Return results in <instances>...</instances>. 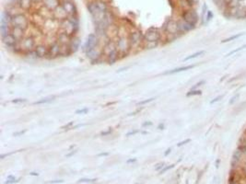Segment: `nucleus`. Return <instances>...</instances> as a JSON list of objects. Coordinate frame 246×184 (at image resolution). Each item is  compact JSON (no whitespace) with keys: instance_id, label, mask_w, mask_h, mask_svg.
I'll return each instance as SVG.
<instances>
[{"instance_id":"obj_16","label":"nucleus","mask_w":246,"mask_h":184,"mask_svg":"<svg viewBox=\"0 0 246 184\" xmlns=\"http://www.w3.org/2000/svg\"><path fill=\"white\" fill-rule=\"evenodd\" d=\"M25 31H26L25 30L19 28V27H12V28H11V34H12L18 41H20L25 37Z\"/></svg>"},{"instance_id":"obj_31","label":"nucleus","mask_w":246,"mask_h":184,"mask_svg":"<svg viewBox=\"0 0 246 184\" xmlns=\"http://www.w3.org/2000/svg\"><path fill=\"white\" fill-rule=\"evenodd\" d=\"M96 181V179H80L79 182V183H83V182H95Z\"/></svg>"},{"instance_id":"obj_41","label":"nucleus","mask_w":246,"mask_h":184,"mask_svg":"<svg viewBox=\"0 0 246 184\" xmlns=\"http://www.w3.org/2000/svg\"><path fill=\"white\" fill-rule=\"evenodd\" d=\"M164 167H165V163H164V162H162V163H159V165H158V167L156 168V170H158V171H161V170L163 169Z\"/></svg>"},{"instance_id":"obj_11","label":"nucleus","mask_w":246,"mask_h":184,"mask_svg":"<svg viewBox=\"0 0 246 184\" xmlns=\"http://www.w3.org/2000/svg\"><path fill=\"white\" fill-rule=\"evenodd\" d=\"M103 53L107 56H109L110 54L115 53L117 51V48H116V42L115 41H111L109 40L107 41V42L104 45V48H103Z\"/></svg>"},{"instance_id":"obj_24","label":"nucleus","mask_w":246,"mask_h":184,"mask_svg":"<svg viewBox=\"0 0 246 184\" xmlns=\"http://www.w3.org/2000/svg\"><path fill=\"white\" fill-rule=\"evenodd\" d=\"M32 2H33V0H19V7H22L23 9H28Z\"/></svg>"},{"instance_id":"obj_49","label":"nucleus","mask_w":246,"mask_h":184,"mask_svg":"<svg viewBox=\"0 0 246 184\" xmlns=\"http://www.w3.org/2000/svg\"><path fill=\"white\" fill-rule=\"evenodd\" d=\"M136 159L134 158V159H129V160H127L126 163H127V164H129V163H133V162H136Z\"/></svg>"},{"instance_id":"obj_7","label":"nucleus","mask_w":246,"mask_h":184,"mask_svg":"<svg viewBox=\"0 0 246 184\" xmlns=\"http://www.w3.org/2000/svg\"><path fill=\"white\" fill-rule=\"evenodd\" d=\"M182 18L194 26L198 22V15L194 10H185L182 15Z\"/></svg>"},{"instance_id":"obj_37","label":"nucleus","mask_w":246,"mask_h":184,"mask_svg":"<svg viewBox=\"0 0 246 184\" xmlns=\"http://www.w3.org/2000/svg\"><path fill=\"white\" fill-rule=\"evenodd\" d=\"M20 179H7V181H5V184H14V183H18Z\"/></svg>"},{"instance_id":"obj_6","label":"nucleus","mask_w":246,"mask_h":184,"mask_svg":"<svg viewBox=\"0 0 246 184\" xmlns=\"http://www.w3.org/2000/svg\"><path fill=\"white\" fill-rule=\"evenodd\" d=\"M49 48V53L47 55V59H56L61 56V44L58 41H56L52 42V44H48Z\"/></svg>"},{"instance_id":"obj_35","label":"nucleus","mask_w":246,"mask_h":184,"mask_svg":"<svg viewBox=\"0 0 246 184\" xmlns=\"http://www.w3.org/2000/svg\"><path fill=\"white\" fill-rule=\"evenodd\" d=\"M27 101V100H25V99H15V100H13L12 101H11V102L12 103H15V104H18V103H23V102H26Z\"/></svg>"},{"instance_id":"obj_22","label":"nucleus","mask_w":246,"mask_h":184,"mask_svg":"<svg viewBox=\"0 0 246 184\" xmlns=\"http://www.w3.org/2000/svg\"><path fill=\"white\" fill-rule=\"evenodd\" d=\"M245 34V32H240L238 34H235V35H232V36H230L227 39H225V40H222L221 41V44H226V42H229L231 41H234V40H237V39H239L240 37L243 36V35Z\"/></svg>"},{"instance_id":"obj_51","label":"nucleus","mask_w":246,"mask_h":184,"mask_svg":"<svg viewBox=\"0 0 246 184\" xmlns=\"http://www.w3.org/2000/svg\"><path fill=\"white\" fill-rule=\"evenodd\" d=\"M76 152H77V151H73V152H71V153H70V154H68V155H66V158H69V156H71L72 155H74V154H75V153H76Z\"/></svg>"},{"instance_id":"obj_46","label":"nucleus","mask_w":246,"mask_h":184,"mask_svg":"<svg viewBox=\"0 0 246 184\" xmlns=\"http://www.w3.org/2000/svg\"><path fill=\"white\" fill-rule=\"evenodd\" d=\"M171 148H168V149L166 150V152H165V153H164V156H167L168 155H169V154L171 153Z\"/></svg>"},{"instance_id":"obj_17","label":"nucleus","mask_w":246,"mask_h":184,"mask_svg":"<svg viewBox=\"0 0 246 184\" xmlns=\"http://www.w3.org/2000/svg\"><path fill=\"white\" fill-rule=\"evenodd\" d=\"M54 16H56V18H60V19H65V18H68V15L66 13V11L65 10V9L63 7V6L60 5L59 7H57L56 9L54 10Z\"/></svg>"},{"instance_id":"obj_19","label":"nucleus","mask_w":246,"mask_h":184,"mask_svg":"<svg viewBox=\"0 0 246 184\" xmlns=\"http://www.w3.org/2000/svg\"><path fill=\"white\" fill-rule=\"evenodd\" d=\"M46 9L49 10H54L57 7H59V0H42Z\"/></svg>"},{"instance_id":"obj_4","label":"nucleus","mask_w":246,"mask_h":184,"mask_svg":"<svg viewBox=\"0 0 246 184\" xmlns=\"http://www.w3.org/2000/svg\"><path fill=\"white\" fill-rule=\"evenodd\" d=\"M28 25H29L28 18L22 13L13 16L12 19H11V26L12 27H19V28H21L26 30L27 28H28Z\"/></svg>"},{"instance_id":"obj_13","label":"nucleus","mask_w":246,"mask_h":184,"mask_svg":"<svg viewBox=\"0 0 246 184\" xmlns=\"http://www.w3.org/2000/svg\"><path fill=\"white\" fill-rule=\"evenodd\" d=\"M62 6L65 9V10L66 11L67 13L68 17H72V16H76L77 15V9H76V6L71 1H65Z\"/></svg>"},{"instance_id":"obj_8","label":"nucleus","mask_w":246,"mask_h":184,"mask_svg":"<svg viewBox=\"0 0 246 184\" xmlns=\"http://www.w3.org/2000/svg\"><path fill=\"white\" fill-rule=\"evenodd\" d=\"M145 41L147 42H159L161 40V33L156 28H150L147 30L144 35Z\"/></svg>"},{"instance_id":"obj_14","label":"nucleus","mask_w":246,"mask_h":184,"mask_svg":"<svg viewBox=\"0 0 246 184\" xmlns=\"http://www.w3.org/2000/svg\"><path fill=\"white\" fill-rule=\"evenodd\" d=\"M35 52L37 53L39 58L42 59V58L47 57L49 53V48H48V46H45L44 44H39V45H36Z\"/></svg>"},{"instance_id":"obj_36","label":"nucleus","mask_w":246,"mask_h":184,"mask_svg":"<svg viewBox=\"0 0 246 184\" xmlns=\"http://www.w3.org/2000/svg\"><path fill=\"white\" fill-rule=\"evenodd\" d=\"M229 184H240V182L236 181L235 178H234V176H231L229 179Z\"/></svg>"},{"instance_id":"obj_52","label":"nucleus","mask_w":246,"mask_h":184,"mask_svg":"<svg viewBox=\"0 0 246 184\" xmlns=\"http://www.w3.org/2000/svg\"><path fill=\"white\" fill-rule=\"evenodd\" d=\"M220 160L218 159L217 162H216V168H217V169H218V165H220Z\"/></svg>"},{"instance_id":"obj_56","label":"nucleus","mask_w":246,"mask_h":184,"mask_svg":"<svg viewBox=\"0 0 246 184\" xmlns=\"http://www.w3.org/2000/svg\"><path fill=\"white\" fill-rule=\"evenodd\" d=\"M243 172H244V174L246 175V165L243 168Z\"/></svg>"},{"instance_id":"obj_21","label":"nucleus","mask_w":246,"mask_h":184,"mask_svg":"<svg viewBox=\"0 0 246 184\" xmlns=\"http://www.w3.org/2000/svg\"><path fill=\"white\" fill-rule=\"evenodd\" d=\"M24 56H25V58H27V59L32 60V61L37 60V59H40V58H39V56H38L37 53L35 52V50H34V51H30V52H28V53H24Z\"/></svg>"},{"instance_id":"obj_39","label":"nucleus","mask_w":246,"mask_h":184,"mask_svg":"<svg viewBox=\"0 0 246 184\" xmlns=\"http://www.w3.org/2000/svg\"><path fill=\"white\" fill-rule=\"evenodd\" d=\"M205 84V80H201V81H199L198 83H196V85L194 86V87L191 88V89H196L198 87H200V86H202V85H204Z\"/></svg>"},{"instance_id":"obj_10","label":"nucleus","mask_w":246,"mask_h":184,"mask_svg":"<svg viewBox=\"0 0 246 184\" xmlns=\"http://www.w3.org/2000/svg\"><path fill=\"white\" fill-rule=\"evenodd\" d=\"M245 160H246V156H244L243 152L241 151V149H240V148L238 147L232 155L231 166H232V168H235L237 166H239L243 161H245Z\"/></svg>"},{"instance_id":"obj_26","label":"nucleus","mask_w":246,"mask_h":184,"mask_svg":"<svg viewBox=\"0 0 246 184\" xmlns=\"http://www.w3.org/2000/svg\"><path fill=\"white\" fill-rule=\"evenodd\" d=\"M202 94L200 89H191L190 91L186 93V97H193V96H199Z\"/></svg>"},{"instance_id":"obj_53","label":"nucleus","mask_w":246,"mask_h":184,"mask_svg":"<svg viewBox=\"0 0 246 184\" xmlns=\"http://www.w3.org/2000/svg\"><path fill=\"white\" fill-rule=\"evenodd\" d=\"M30 176H38L39 174H38V173H36V172H30Z\"/></svg>"},{"instance_id":"obj_48","label":"nucleus","mask_w":246,"mask_h":184,"mask_svg":"<svg viewBox=\"0 0 246 184\" xmlns=\"http://www.w3.org/2000/svg\"><path fill=\"white\" fill-rule=\"evenodd\" d=\"M149 125H152V123L151 122H147L145 123H143V127H146V126H149Z\"/></svg>"},{"instance_id":"obj_23","label":"nucleus","mask_w":246,"mask_h":184,"mask_svg":"<svg viewBox=\"0 0 246 184\" xmlns=\"http://www.w3.org/2000/svg\"><path fill=\"white\" fill-rule=\"evenodd\" d=\"M159 44V42H147V41H144V47L146 49H154L156 47H158Z\"/></svg>"},{"instance_id":"obj_2","label":"nucleus","mask_w":246,"mask_h":184,"mask_svg":"<svg viewBox=\"0 0 246 184\" xmlns=\"http://www.w3.org/2000/svg\"><path fill=\"white\" fill-rule=\"evenodd\" d=\"M116 42V48L117 51L119 52L120 55H126L128 52L131 50L130 48V44H129V39L126 36H121L118 38V40L115 41Z\"/></svg>"},{"instance_id":"obj_34","label":"nucleus","mask_w":246,"mask_h":184,"mask_svg":"<svg viewBox=\"0 0 246 184\" xmlns=\"http://www.w3.org/2000/svg\"><path fill=\"white\" fill-rule=\"evenodd\" d=\"M191 142V139H185L184 141H182V142H180V143H178L177 144V146L178 147H181V146H184V144H188V143H190Z\"/></svg>"},{"instance_id":"obj_61","label":"nucleus","mask_w":246,"mask_h":184,"mask_svg":"<svg viewBox=\"0 0 246 184\" xmlns=\"http://www.w3.org/2000/svg\"><path fill=\"white\" fill-rule=\"evenodd\" d=\"M136 184H138V183H136Z\"/></svg>"},{"instance_id":"obj_60","label":"nucleus","mask_w":246,"mask_h":184,"mask_svg":"<svg viewBox=\"0 0 246 184\" xmlns=\"http://www.w3.org/2000/svg\"><path fill=\"white\" fill-rule=\"evenodd\" d=\"M245 165H246V160H245Z\"/></svg>"},{"instance_id":"obj_1","label":"nucleus","mask_w":246,"mask_h":184,"mask_svg":"<svg viewBox=\"0 0 246 184\" xmlns=\"http://www.w3.org/2000/svg\"><path fill=\"white\" fill-rule=\"evenodd\" d=\"M62 32L67 33L70 36H74L79 29V20L77 16H72L65 18L61 21Z\"/></svg>"},{"instance_id":"obj_42","label":"nucleus","mask_w":246,"mask_h":184,"mask_svg":"<svg viewBox=\"0 0 246 184\" xmlns=\"http://www.w3.org/2000/svg\"><path fill=\"white\" fill-rule=\"evenodd\" d=\"M112 129H109V130H108V131H105V132H102V133H101V135H102V136H106V135H111V134H112Z\"/></svg>"},{"instance_id":"obj_29","label":"nucleus","mask_w":246,"mask_h":184,"mask_svg":"<svg viewBox=\"0 0 246 184\" xmlns=\"http://www.w3.org/2000/svg\"><path fill=\"white\" fill-rule=\"evenodd\" d=\"M174 166H175V165H174V164H173V165H170V166H167V167H164V168H163V169H161V171H159V174H164V173H165V172H166V171H168V170H169V169H173V168H174Z\"/></svg>"},{"instance_id":"obj_25","label":"nucleus","mask_w":246,"mask_h":184,"mask_svg":"<svg viewBox=\"0 0 246 184\" xmlns=\"http://www.w3.org/2000/svg\"><path fill=\"white\" fill-rule=\"evenodd\" d=\"M204 53H205V51H199V52H196V53H194L193 54H191V55H189V56L185 57L184 59H183V61H189L191 59H194V58H196L198 56H200V55H202V54H204Z\"/></svg>"},{"instance_id":"obj_20","label":"nucleus","mask_w":246,"mask_h":184,"mask_svg":"<svg viewBox=\"0 0 246 184\" xmlns=\"http://www.w3.org/2000/svg\"><path fill=\"white\" fill-rule=\"evenodd\" d=\"M194 67V65H186V66H182V67H178L175 68L173 70H171V71H168L165 73V75H173V74H176V73H181L183 71H186V70L192 69Z\"/></svg>"},{"instance_id":"obj_30","label":"nucleus","mask_w":246,"mask_h":184,"mask_svg":"<svg viewBox=\"0 0 246 184\" xmlns=\"http://www.w3.org/2000/svg\"><path fill=\"white\" fill-rule=\"evenodd\" d=\"M239 98H240V94H235V95H234V96L231 98V99L229 100V103L230 105L233 104L234 102H236V100H237L238 99H239Z\"/></svg>"},{"instance_id":"obj_45","label":"nucleus","mask_w":246,"mask_h":184,"mask_svg":"<svg viewBox=\"0 0 246 184\" xmlns=\"http://www.w3.org/2000/svg\"><path fill=\"white\" fill-rule=\"evenodd\" d=\"M62 182H64V181H50V183H52V184H57V183H62Z\"/></svg>"},{"instance_id":"obj_43","label":"nucleus","mask_w":246,"mask_h":184,"mask_svg":"<svg viewBox=\"0 0 246 184\" xmlns=\"http://www.w3.org/2000/svg\"><path fill=\"white\" fill-rule=\"evenodd\" d=\"M140 131L139 130H135V131H131L129 132L128 134L126 135V136H131V135H135L136 134H138V133H139Z\"/></svg>"},{"instance_id":"obj_57","label":"nucleus","mask_w":246,"mask_h":184,"mask_svg":"<svg viewBox=\"0 0 246 184\" xmlns=\"http://www.w3.org/2000/svg\"><path fill=\"white\" fill-rule=\"evenodd\" d=\"M10 1H12V2H14V1H17V0H10Z\"/></svg>"},{"instance_id":"obj_9","label":"nucleus","mask_w":246,"mask_h":184,"mask_svg":"<svg viewBox=\"0 0 246 184\" xmlns=\"http://www.w3.org/2000/svg\"><path fill=\"white\" fill-rule=\"evenodd\" d=\"M164 31L167 32L168 34H178V35H181L180 31H179L177 21L173 20V19H170V20H168L165 23V25H164Z\"/></svg>"},{"instance_id":"obj_28","label":"nucleus","mask_w":246,"mask_h":184,"mask_svg":"<svg viewBox=\"0 0 246 184\" xmlns=\"http://www.w3.org/2000/svg\"><path fill=\"white\" fill-rule=\"evenodd\" d=\"M244 48H246V45H243V46L240 47V48H238V49L233 50V51H231V52H229V53L227 54V55H226V57H229V56H230V55H232V54L236 53H238V52H240V51H241V50H243Z\"/></svg>"},{"instance_id":"obj_5","label":"nucleus","mask_w":246,"mask_h":184,"mask_svg":"<svg viewBox=\"0 0 246 184\" xmlns=\"http://www.w3.org/2000/svg\"><path fill=\"white\" fill-rule=\"evenodd\" d=\"M128 39H129V44H130L131 49L138 48V47L144 42V41H145L144 35L138 30H136V31H134V32L130 33Z\"/></svg>"},{"instance_id":"obj_58","label":"nucleus","mask_w":246,"mask_h":184,"mask_svg":"<svg viewBox=\"0 0 246 184\" xmlns=\"http://www.w3.org/2000/svg\"><path fill=\"white\" fill-rule=\"evenodd\" d=\"M33 1H39V0H33Z\"/></svg>"},{"instance_id":"obj_50","label":"nucleus","mask_w":246,"mask_h":184,"mask_svg":"<svg viewBox=\"0 0 246 184\" xmlns=\"http://www.w3.org/2000/svg\"><path fill=\"white\" fill-rule=\"evenodd\" d=\"M108 155H109V153H101L98 156H108Z\"/></svg>"},{"instance_id":"obj_55","label":"nucleus","mask_w":246,"mask_h":184,"mask_svg":"<svg viewBox=\"0 0 246 184\" xmlns=\"http://www.w3.org/2000/svg\"><path fill=\"white\" fill-rule=\"evenodd\" d=\"M163 127H164V125H163L162 123H161V124L159 125V127H158V128H159V129H161V128L163 129Z\"/></svg>"},{"instance_id":"obj_15","label":"nucleus","mask_w":246,"mask_h":184,"mask_svg":"<svg viewBox=\"0 0 246 184\" xmlns=\"http://www.w3.org/2000/svg\"><path fill=\"white\" fill-rule=\"evenodd\" d=\"M79 45H80L79 38L75 36V35L72 36L71 40H70V42H69V49H70V52H71V53H76L77 51L79 50Z\"/></svg>"},{"instance_id":"obj_32","label":"nucleus","mask_w":246,"mask_h":184,"mask_svg":"<svg viewBox=\"0 0 246 184\" xmlns=\"http://www.w3.org/2000/svg\"><path fill=\"white\" fill-rule=\"evenodd\" d=\"M223 97H224V95H218V97H216L215 99H213L211 101H210V104H214V103H216V102H218V101H220Z\"/></svg>"},{"instance_id":"obj_18","label":"nucleus","mask_w":246,"mask_h":184,"mask_svg":"<svg viewBox=\"0 0 246 184\" xmlns=\"http://www.w3.org/2000/svg\"><path fill=\"white\" fill-rule=\"evenodd\" d=\"M72 36H70L65 32H61L57 35V41L60 42L61 44H69L70 40H71Z\"/></svg>"},{"instance_id":"obj_44","label":"nucleus","mask_w":246,"mask_h":184,"mask_svg":"<svg viewBox=\"0 0 246 184\" xmlns=\"http://www.w3.org/2000/svg\"><path fill=\"white\" fill-rule=\"evenodd\" d=\"M73 124H74V122H70L69 123L65 124V126H63V127H62V129H70V127H71Z\"/></svg>"},{"instance_id":"obj_27","label":"nucleus","mask_w":246,"mask_h":184,"mask_svg":"<svg viewBox=\"0 0 246 184\" xmlns=\"http://www.w3.org/2000/svg\"><path fill=\"white\" fill-rule=\"evenodd\" d=\"M54 99H56V97L53 96V97H49V98H46V99H42L41 100H38L36 101V102H34V104H44V103H49L51 102V101H53Z\"/></svg>"},{"instance_id":"obj_3","label":"nucleus","mask_w":246,"mask_h":184,"mask_svg":"<svg viewBox=\"0 0 246 184\" xmlns=\"http://www.w3.org/2000/svg\"><path fill=\"white\" fill-rule=\"evenodd\" d=\"M19 44L23 53L34 51L36 48V41L34 40L32 36H25L22 40L19 41Z\"/></svg>"},{"instance_id":"obj_40","label":"nucleus","mask_w":246,"mask_h":184,"mask_svg":"<svg viewBox=\"0 0 246 184\" xmlns=\"http://www.w3.org/2000/svg\"><path fill=\"white\" fill-rule=\"evenodd\" d=\"M89 111V109L85 108V109H79V111H77L76 113L77 114H83V113H87Z\"/></svg>"},{"instance_id":"obj_12","label":"nucleus","mask_w":246,"mask_h":184,"mask_svg":"<svg viewBox=\"0 0 246 184\" xmlns=\"http://www.w3.org/2000/svg\"><path fill=\"white\" fill-rule=\"evenodd\" d=\"M178 23V28H179V31H180L181 34H183L187 32V31H190L194 30V28H196V26H194L192 24H190V23L186 22L185 20H183V19H180V20L177 21Z\"/></svg>"},{"instance_id":"obj_38","label":"nucleus","mask_w":246,"mask_h":184,"mask_svg":"<svg viewBox=\"0 0 246 184\" xmlns=\"http://www.w3.org/2000/svg\"><path fill=\"white\" fill-rule=\"evenodd\" d=\"M153 100H154V98H151V99L140 101V102H138V105H144V104H147V103H149V102H151V101H153Z\"/></svg>"},{"instance_id":"obj_54","label":"nucleus","mask_w":246,"mask_h":184,"mask_svg":"<svg viewBox=\"0 0 246 184\" xmlns=\"http://www.w3.org/2000/svg\"><path fill=\"white\" fill-rule=\"evenodd\" d=\"M7 179H16V178H15V177H13V176H11V175H10V176H9V177H7Z\"/></svg>"},{"instance_id":"obj_47","label":"nucleus","mask_w":246,"mask_h":184,"mask_svg":"<svg viewBox=\"0 0 246 184\" xmlns=\"http://www.w3.org/2000/svg\"><path fill=\"white\" fill-rule=\"evenodd\" d=\"M26 131H20V132H19V133H16V134H14V136H18V135H23L24 134Z\"/></svg>"},{"instance_id":"obj_59","label":"nucleus","mask_w":246,"mask_h":184,"mask_svg":"<svg viewBox=\"0 0 246 184\" xmlns=\"http://www.w3.org/2000/svg\"><path fill=\"white\" fill-rule=\"evenodd\" d=\"M186 184H189V183H188V181H187V182H186Z\"/></svg>"},{"instance_id":"obj_33","label":"nucleus","mask_w":246,"mask_h":184,"mask_svg":"<svg viewBox=\"0 0 246 184\" xmlns=\"http://www.w3.org/2000/svg\"><path fill=\"white\" fill-rule=\"evenodd\" d=\"M213 18V13L210 10H208V13H206V22H208L212 19Z\"/></svg>"}]
</instances>
